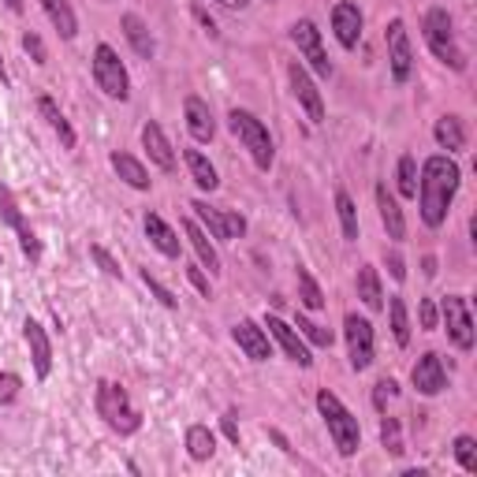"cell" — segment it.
<instances>
[{
    "label": "cell",
    "mask_w": 477,
    "mask_h": 477,
    "mask_svg": "<svg viewBox=\"0 0 477 477\" xmlns=\"http://www.w3.org/2000/svg\"><path fill=\"white\" fill-rule=\"evenodd\" d=\"M42 8L49 15V23L56 27V34H60L64 42H75V34H79V19H75L68 0H42Z\"/></svg>",
    "instance_id": "484cf974"
},
{
    "label": "cell",
    "mask_w": 477,
    "mask_h": 477,
    "mask_svg": "<svg viewBox=\"0 0 477 477\" xmlns=\"http://www.w3.org/2000/svg\"><path fill=\"white\" fill-rule=\"evenodd\" d=\"M183 232H187L190 246H195V254H198V261H202V269H209V273L217 276V273H220V258H217V246L209 242V235L202 232L195 220H183Z\"/></svg>",
    "instance_id": "d4e9b609"
},
{
    "label": "cell",
    "mask_w": 477,
    "mask_h": 477,
    "mask_svg": "<svg viewBox=\"0 0 477 477\" xmlns=\"http://www.w3.org/2000/svg\"><path fill=\"white\" fill-rule=\"evenodd\" d=\"M183 161H187V168H190V179H195V187H202V190H217V187H220L217 168L209 164V161L198 154V149H187Z\"/></svg>",
    "instance_id": "f546056e"
},
{
    "label": "cell",
    "mask_w": 477,
    "mask_h": 477,
    "mask_svg": "<svg viewBox=\"0 0 477 477\" xmlns=\"http://www.w3.org/2000/svg\"><path fill=\"white\" fill-rule=\"evenodd\" d=\"M220 8H227V12H242L246 4H250V0H217Z\"/></svg>",
    "instance_id": "f907efd6"
},
{
    "label": "cell",
    "mask_w": 477,
    "mask_h": 477,
    "mask_svg": "<svg viewBox=\"0 0 477 477\" xmlns=\"http://www.w3.org/2000/svg\"><path fill=\"white\" fill-rule=\"evenodd\" d=\"M422 265H425V276H436V258H425Z\"/></svg>",
    "instance_id": "816d5d0a"
},
{
    "label": "cell",
    "mask_w": 477,
    "mask_h": 477,
    "mask_svg": "<svg viewBox=\"0 0 477 477\" xmlns=\"http://www.w3.org/2000/svg\"><path fill=\"white\" fill-rule=\"evenodd\" d=\"M0 217H4V224L15 227V232L27 224L23 213H19V202H15V195H12V187H4V183H0Z\"/></svg>",
    "instance_id": "d590c367"
},
{
    "label": "cell",
    "mask_w": 477,
    "mask_h": 477,
    "mask_svg": "<svg viewBox=\"0 0 477 477\" xmlns=\"http://www.w3.org/2000/svg\"><path fill=\"white\" fill-rule=\"evenodd\" d=\"M23 336H27V347H30V358H34V373L45 380V377L52 373V343H49V336H45L42 324L30 321V317H27V324H23Z\"/></svg>",
    "instance_id": "ac0fdd59"
},
{
    "label": "cell",
    "mask_w": 477,
    "mask_h": 477,
    "mask_svg": "<svg viewBox=\"0 0 477 477\" xmlns=\"http://www.w3.org/2000/svg\"><path fill=\"white\" fill-rule=\"evenodd\" d=\"M120 30H123V37H127V45L135 49V52L142 56V60H154L157 45H154V34H149V27L142 23V15L127 12V15L120 19Z\"/></svg>",
    "instance_id": "44dd1931"
},
{
    "label": "cell",
    "mask_w": 477,
    "mask_h": 477,
    "mask_svg": "<svg viewBox=\"0 0 477 477\" xmlns=\"http://www.w3.org/2000/svg\"><path fill=\"white\" fill-rule=\"evenodd\" d=\"M93 83H98L112 101H127L131 98V79H127V68L116 56L112 45H98L93 49Z\"/></svg>",
    "instance_id": "8992f818"
},
{
    "label": "cell",
    "mask_w": 477,
    "mask_h": 477,
    "mask_svg": "<svg viewBox=\"0 0 477 477\" xmlns=\"http://www.w3.org/2000/svg\"><path fill=\"white\" fill-rule=\"evenodd\" d=\"M433 139L441 149H448V154H459V149L466 146V127H463L459 116H441L433 127Z\"/></svg>",
    "instance_id": "4316f807"
},
{
    "label": "cell",
    "mask_w": 477,
    "mask_h": 477,
    "mask_svg": "<svg viewBox=\"0 0 477 477\" xmlns=\"http://www.w3.org/2000/svg\"><path fill=\"white\" fill-rule=\"evenodd\" d=\"M288 79H291V90H295L298 105L306 108L310 123H324V101H321V90L314 86V79L306 75V68H302L298 60H291V64H288Z\"/></svg>",
    "instance_id": "7c38bea8"
},
{
    "label": "cell",
    "mask_w": 477,
    "mask_h": 477,
    "mask_svg": "<svg viewBox=\"0 0 477 477\" xmlns=\"http://www.w3.org/2000/svg\"><path fill=\"white\" fill-rule=\"evenodd\" d=\"M332 30H336L343 49H354L358 37H362V12H358V4H351V0H339V4L332 8Z\"/></svg>",
    "instance_id": "e0dca14e"
},
{
    "label": "cell",
    "mask_w": 477,
    "mask_h": 477,
    "mask_svg": "<svg viewBox=\"0 0 477 477\" xmlns=\"http://www.w3.org/2000/svg\"><path fill=\"white\" fill-rule=\"evenodd\" d=\"M37 112H42V120L56 131V139H60V146H64V149H75V142H79V139H75V127L68 123V116L60 112V105H56L52 98H37Z\"/></svg>",
    "instance_id": "603a6c76"
},
{
    "label": "cell",
    "mask_w": 477,
    "mask_h": 477,
    "mask_svg": "<svg viewBox=\"0 0 477 477\" xmlns=\"http://www.w3.org/2000/svg\"><path fill=\"white\" fill-rule=\"evenodd\" d=\"M108 164H112V171H116V176H120L131 190H149V183H154V179H149V171L142 168V161H135L131 154H120V149L108 157Z\"/></svg>",
    "instance_id": "7402d4cb"
},
{
    "label": "cell",
    "mask_w": 477,
    "mask_h": 477,
    "mask_svg": "<svg viewBox=\"0 0 477 477\" xmlns=\"http://www.w3.org/2000/svg\"><path fill=\"white\" fill-rule=\"evenodd\" d=\"M455 459H459V466L466 473H477V441L473 436H455Z\"/></svg>",
    "instance_id": "8d00e7d4"
},
{
    "label": "cell",
    "mask_w": 477,
    "mask_h": 477,
    "mask_svg": "<svg viewBox=\"0 0 477 477\" xmlns=\"http://www.w3.org/2000/svg\"><path fill=\"white\" fill-rule=\"evenodd\" d=\"M459 183H463V171H459V164H455L451 157H444V154H436V157H429L425 164H422V183H417V202H422V220H425V227H444V220H448V209H451V202H455V190H459Z\"/></svg>",
    "instance_id": "6da1fadb"
},
{
    "label": "cell",
    "mask_w": 477,
    "mask_h": 477,
    "mask_svg": "<svg viewBox=\"0 0 477 477\" xmlns=\"http://www.w3.org/2000/svg\"><path fill=\"white\" fill-rule=\"evenodd\" d=\"M90 258L101 265V273H105V276H116V280H123V269H120V261L112 258V254L105 250V246H98V242H93V246H90Z\"/></svg>",
    "instance_id": "74e56055"
},
{
    "label": "cell",
    "mask_w": 477,
    "mask_h": 477,
    "mask_svg": "<svg viewBox=\"0 0 477 477\" xmlns=\"http://www.w3.org/2000/svg\"><path fill=\"white\" fill-rule=\"evenodd\" d=\"M422 37L429 52L436 56L441 64H448L451 71H466V52L455 42V27H451V15L448 8H429L422 19Z\"/></svg>",
    "instance_id": "7a4b0ae2"
},
{
    "label": "cell",
    "mask_w": 477,
    "mask_h": 477,
    "mask_svg": "<svg viewBox=\"0 0 477 477\" xmlns=\"http://www.w3.org/2000/svg\"><path fill=\"white\" fill-rule=\"evenodd\" d=\"M190 209H195V217L205 224V232L213 235V239H220V242H227V239H239L242 232H246V220L239 217V213H227V209H213L209 202H190Z\"/></svg>",
    "instance_id": "9c48e42d"
},
{
    "label": "cell",
    "mask_w": 477,
    "mask_h": 477,
    "mask_svg": "<svg viewBox=\"0 0 477 477\" xmlns=\"http://www.w3.org/2000/svg\"><path fill=\"white\" fill-rule=\"evenodd\" d=\"M385 265H388V273H392V280H395V283H403V280H407V265H403V258H399L395 250H392V254H385Z\"/></svg>",
    "instance_id": "bcb514c9"
},
{
    "label": "cell",
    "mask_w": 477,
    "mask_h": 477,
    "mask_svg": "<svg viewBox=\"0 0 477 477\" xmlns=\"http://www.w3.org/2000/svg\"><path fill=\"white\" fill-rule=\"evenodd\" d=\"M388 64H392V79L403 86L410 79V68H414V52H410V37L403 19H392L388 23Z\"/></svg>",
    "instance_id": "8fae6325"
},
{
    "label": "cell",
    "mask_w": 477,
    "mask_h": 477,
    "mask_svg": "<svg viewBox=\"0 0 477 477\" xmlns=\"http://www.w3.org/2000/svg\"><path fill=\"white\" fill-rule=\"evenodd\" d=\"M142 283H146V288H149V291H154V295H157V302H161V306H168V310H176V306H179V298H176V295H171V291L164 288V283H161L157 276H149V269L142 273Z\"/></svg>",
    "instance_id": "f35d334b"
},
{
    "label": "cell",
    "mask_w": 477,
    "mask_h": 477,
    "mask_svg": "<svg viewBox=\"0 0 477 477\" xmlns=\"http://www.w3.org/2000/svg\"><path fill=\"white\" fill-rule=\"evenodd\" d=\"M19 246H23V254L30 258V261H37V258H42V242H37L34 239V232H30V224H23V227H19Z\"/></svg>",
    "instance_id": "7bdbcfd3"
},
{
    "label": "cell",
    "mask_w": 477,
    "mask_h": 477,
    "mask_svg": "<svg viewBox=\"0 0 477 477\" xmlns=\"http://www.w3.org/2000/svg\"><path fill=\"white\" fill-rule=\"evenodd\" d=\"M388 321H392V336L399 347H407L410 343V317H407V302L403 298H388Z\"/></svg>",
    "instance_id": "4dcf8cb0"
},
{
    "label": "cell",
    "mask_w": 477,
    "mask_h": 477,
    "mask_svg": "<svg viewBox=\"0 0 477 477\" xmlns=\"http://www.w3.org/2000/svg\"><path fill=\"white\" fill-rule=\"evenodd\" d=\"M195 19H198V23L205 27V34H209V37H217V34H220V30H217V23H213V15H209L202 4H195Z\"/></svg>",
    "instance_id": "c3c4849f"
},
{
    "label": "cell",
    "mask_w": 477,
    "mask_h": 477,
    "mask_svg": "<svg viewBox=\"0 0 477 477\" xmlns=\"http://www.w3.org/2000/svg\"><path fill=\"white\" fill-rule=\"evenodd\" d=\"M265 329H269V336L280 343V347H283V354H288V358L295 362V366H302V370H310V366H314V358H310V347H306V343H302V336L291 329L288 321H280L276 314H269V317H265Z\"/></svg>",
    "instance_id": "4fadbf2b"
},
{
    "label": "cell",
    "mask_w": 477,
    "mask_h": 477,
    "mask_svg": "<svg viewBox=\"0 0 477 477\" xmlns=\"http://www.w3.org/2000/svg\"><path fill=\"white\" fill-rule=\"evenodd\" d=\"M317 410L324 417V425H329V436H332V444L339 455H351L362 448V429H358V417L339 403V399L329 392V388H321L317 392Z\"/></svg>",
    "instance_id": "3957f363"
},
{
    "label": "cell",
    "mask_w": 477,
    "mask_h": 477,
    "mask_svg": "<svg viewBox=\"0 0 477 477\" xmlns=\"http://www.w3.org/2000/svg\"><path fill=\"white\" fill-rule=\"evenodd\" d=\"M213 451H217L213 429H205V425H190L187 429V455H190V459L205 463V459H213Z\"/></svg>",
    "instance_id": "f1b7e54d"
},
{
    "label": "cell",
    "mask_w": 477,
    "mask_h": 477,
    "mask_svg": "<svg viewBox=\"0 0 477 477\" xmlns=\"http://www.w3.org/2000/svg\"><path fill=\"white\" fill-rule=\"evenodd\" d=\"M4 4H8V8L15 12V15H19V12H23V8H27V4H23V0H4Z\"/></svg>",
    "instance_id": "f5cc1de1"
},
{
    "label": "cell",
    "mask_w": 477,
    "mask_h": 477,
    "mask_svg": "<svg viewBox=\"0 0 477 477\" xmlns=\"http://www.w3.org/2000/svg\"><path fill=\"white\" fill-rule=\"evenodd\" d=\"M336 213H339V224H343V239H358V209L351 202L347 190H336Z\"/></svg>",
    "instance_id": "1f68e13d"
},
{
    "label": "cell",
    "mask_w": 477,
    "mask_h": 477,
    "mask_svg": "<svg viewBox=\"0 0 477 477\" xmlns=\"http://www.w3.org/2000/svg\"><path fill=\"white\" fill-rule=\"evenodd\" d=\"M354 288H358V298L366 302V310H385V291H380V273L373 269V265H362V269H358V280H354Z\"/></svg>",
    "instance_id": "83f0119b"
},
{
    "label": "cell",
    "mask_w": 477,
    "mask_h": 477,
    "mask_svg": "<svg viewBox=\"0 0 477 477\" xmlns=\"http://www.w3.org/2000/svg\"><path fill=\"white\" fill-rule=\"evenodd\" d=\"M441 314H444L448 339H451L459 351H470V347H473V317H470L466 298H459V295H448V298L441 302Z\"/></svg>",
    "instance_id": "ba28073f"
},
{
    "label": "cell",
    "mask_w": 477,
    "mask_h": 477,
    "mask_svg": "<svg viewBox=\"0 0 477 477\" xmlns=\"http://www.w3.org/2000/svg\"><path fill=\"white\" fill-rule=\"evenodd\" d=\"M19 388H23L19 373H0V407L15 403V399H19Z\"/></svg>",
    "instance_id": "60d3db41"
},
{
    "label": "cell",
    "mask_w": 477,
    "mask_h": 477,
    "mask_svg": "<svg viewBox=\"0 0 477 477\" xmlns=\"http://www.w3.org/2000/svg\"><path fill=\"white\" fill-rule=\"evenodd\" d=\"M183 116H187L190 139H195V142H213V135H217L213 112H209V105L198 98V93H190V98L183 101Z\"/></svg>",
    "instance_id": "9a60e30c"
},
{
    "label": "cell",
    "mask_w": 477,
    "mask_h": 477,
    "mask_svg": "<svg viewBox=\"0 0 477 477\" xmlns=\"http://www.w3.org/2000/svg\"><path fill=\"white\" fill-rule=\"evenodd\" d=\"M395 179H399V195H403V198H414V195H417V164H414V157H410V154L399 157Z\"/></svg>",
    "instance_id": "836d02e7"
},
{
    "label": "cell",
    "mask_w": 477,
    "mask_h": 477,
    "mask_svg": "<svg viewBox=\"0 0 477 477\" xmlns=\"http://www.w3.org/2000/svg\"><path fill=\"white\" fill-rule=\"evenodd\" d=\"M422 329H436V302L433 298H422Z\"/></svg>",
    "instance_id": "7dc6e473"
},
{
    "label": "cell",
    "mask_w": 477,
    "mask_h": 477,
    "mask_svg": "<svg viewBox=\"0 0 477 477\" xmlns=\"http://www.w3.org/2000/svg\"><path fill=\"white\" fill-rule=\"evenodd\" d=\"M295 280H298V298H302V306H306V310H324V295H321V288H317V280L310 276V269H302V265H298Z\"/></svg>",
    "instance_id": "d6a6232c"
},
{
    "label": "cell",
    "mask_w": 477,
    "mask_h": 477,
    "mask_svg": "<svg viewBox=\"0 0 477 477\" xmlns=\"http://www.w3.org/2000/svg\"><path fill=\"white\" fill-rule=\"evenodd\" d=\"M239 351L250 358V362H269L273 358V347H269V336H265V329H258L254 321H239L232 329Z\"/></svg>",
    "instance_id": "2e32d148"
},
{
    "label": "cell",
    "mask_w": 477,
    "mask_h": 477,
    "mask_svg": "<svg viewBox=\"0 0 477 477\" xmlns=\"http://www.w3.org/2000/svg\"><path fill=\"white\" fill-rule=\"evenodd\" d=\"M395 392H399V385L392 377H385V380H377V388H373V407L385 414V407H388V399H395Z\"/></svg>",
    "instance_id": "b9f144b4"
},
{
    "label": "cell",
    "mask_w": 477,
    "mask_h": 477,
    "mask_svg": "<svg viewBox=\"0 0 477 477\" xmlns=\"http://www.w3.org/2000/svg\"><path fill=\"white\" fill-rule=\"evenodd\" d=\"M23 49L30 52V60H34V64H45V60H49V56H45V42H42V37H37L34 30L23 34Z\"/></svg>",
    "instance_id": "ee69618b"
},
{
    "label": "cell",
    "mask_w": 477,
    "mask_h": 477,
    "mask_svg": "<svg viewBox=\"0 0 477 477\" xmlns=\"http://www.w3.org/2000/svg\"><path fill=\"white\" fill-rule=\"evenodd\" d=\"M146 235H149V242H154L164 258H179V235L164 224V217L146 213Z\"/></svg>",
    "instance_id": "cb8c5ba5"
},
{
    "label": "cell",
    "mask_w": 477,
    "mask_h": 477,
    "mask_svg": "<svg viewBox=\"0 0 477 477\" xmlns=\"http://www.w3.org/2000/svg\"><path fill=\"white\" fill-rule=\"evenodd\" d=\"M343 336H347L351 370H354V373L370 370V366H373V351H377V343H373V324H370L366 317H358V314H347V317H343Z\"/></svg>",
    "instance_id": "52a82bcc"
},
{
    "label": "cell",
    "mask_w": 477,
    "mask_h": 477,
    "mask_svg": "<svg viewBox=\"0 0 477 477\" xmlns=\"http://www.w3.org/2000/svg\"><path fill=\"white\" fill-rule=\"evenodd\" d=\"M291 42L298 45V52L306 56V64L321 75V79H329V75H332L329 52H324V45H321V30L310 23V19H298V23L291 27Z\"/></svg>",
    "instance_id": "30bf717a"
},
{
    "label": "cell",
    "mask_w": 477,
    "mask_h": 477,
    "mask_svg": "<svg viewBox=\"0 0 477 477\" xmlns=\"http://www.w3.org/2000/svg\"><path fill=\"white\" fill-rule=\"evenodd\" d=\"M0 83H8V71H4V56H0Z\"/></svg>",
    "instance_id": "db71d44e"
},
{
    "label": "cell",
    "mask_w": 477,
    "mask_h": 477,
    "mask_svg": "<svg viewBox=\"0 0 477 477\" xmlns=\"http://www.w3.org/2000/svg\"><path fill=\"white\" fill-rule=\"evenodd\" d=\"M142 146H146L149 161H154L161 171H171V168H176V149H171V142L164 139V131H161L157 120H149V123L142 127Z\"/></svg>",
    "instance_id": "d6986e66"
},
{
    "label": "cell",
    "mask_w": 477,
    "mask_h": 477,
    "mask_svg": "<svg viewBox=\"0 0 477 477\" xmlns=\"http://www.w3.org/2000/svg\"><path fill=\"white\" fill-rule=\"evenodd\" d=\"M227 127H232V135L250 149V157L261 171H269L273 161H276V146H273V135H269V127H265L254 112H246V108H232V116H227Z\"/></svg>",
    "instance_id": "277c9868"
},
{
    "label": "cell",
    "mask_w": 477,
    "mask_h": 477,
    "mask_svg": "<svg viewBox=\"0 0 477 477\" xmlns=\"http://www.w3.org/2000/svg\"><path fill=\"white\" fill-rule=\"evenodd\" d=\"M187 280L195 283V288H198V291L209 298V280H205V273H202V265H195V269H187Z\"/></svg>",
    "instance_id": "681fc988"
},
{
    "label": "cell",
    "mask_w": 477,
    "mask_h": 477,
    "mask_svg": "<svg viewBox=\"0 0 477 477\" xmlns=\"http://www.w3.org/2000/svg\"><path fill=\"white\" fill-rule=\"evenodd\" d=\"M377 209H380V224L388 227V239H407V220H403V209H399L395 195L388 190V183H377Z\"/></svg>",
    "instance_id": "ffe728a7"
},
{
    "label": "cell",
    "mask_w": 477,
    "mask_h": 477,
    "mask_svg": "<svg viewBox=\"0 0 477 477\" xmlns=\"http://www.w3.org/2000/svg\"><path fill=\"white\" fill-rule=\"evenodd\" d=\"M98 414L105 417V425L120 436L139 433V425H142V414L127 399V392L120 385H112V380H98Z\"/></svg>",
    "instance_id": "5b68a950"
},
{
    "label": "cell",
    "mask_w": 477,
    "mask_h": 477,
    "mask_svg": "<svg viewBox=\"0 0 477 477\" xmlns=\"http://www.w3.org/2000/svg\"><path fill=\"white\" fill-rule=\"evenodd\" d=\"M220 429H224L227 441L239 444V410H224V417H220Z\"/></svg>",
    "instance_id": "f6af8a7d"
},
{
    "label": "cell",
    "mask_w": 477,
    "mask_h": 477,
    "mask_svg": "<svg viewBox=\"0 0 477 477\" xmlns=\"http://www.w3.org/2000/svg\"><path fill=\"white\" fill-rule=\"evenodd\" d=\"M298 329H302V336H306L310 343H317V347H332V332H329V329H321V324H314V321H306V317H298Z\"/></svg>",
    "instance_id": "ab89813d"
},
{
    "label": "cell",
    "mask_w": 477,
    "mask_h": 477,
    "mask_svg": "<svg viewBox=\"0 0 477 477\" xmlns=\"http://www.w3.org/2000/svg\"><path fill=\"white\" fill-rule=\"evenodd\" d=\"M410 385L422 392V395H441V392L448 388V373H444L441 354L425 351L422 358H417V362H414V370H410Z\"/></svg>",
    "instance_id": "5bb4252c"
},
{
    "label": "cell",
    "mask_w": 477,
    "mask_h": 477,
    "mask_svg": "<svg viewBox=\"0 0 477 477\" xmlns=\"http://www.w3.org/2000/svg\"><path fill=\"white\" fill-rule=\"evenodd\" d=\"M380 444H385V451L388 455H403L407 448H403V429H399V422L395 417H380Z\"/></svg>",
    "instance_id": "e575fe53"
}]
</instances>
